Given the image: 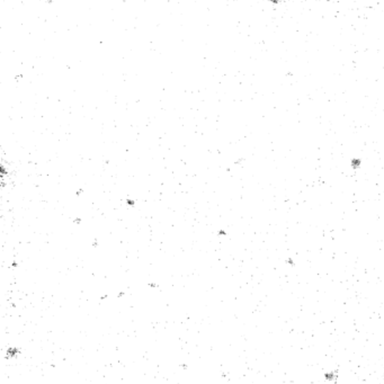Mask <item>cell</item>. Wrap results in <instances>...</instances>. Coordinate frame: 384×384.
Masks as SVG:
<instances>
[{"label":"cell","mask_w":384,"mask_h":384,"mask_svg":"<svg viewBox=\"0 0 384 384\" xmlns=\"http://www.w3.org/2000/svg\"><path fill=\"white\" fill-rule=\"evenodd\" d=\"M324 378H326V381L336 382L337 380H338V371L327 372L326 374H324Z\"/></svg>","instance_id":"1"}]
</instances>
